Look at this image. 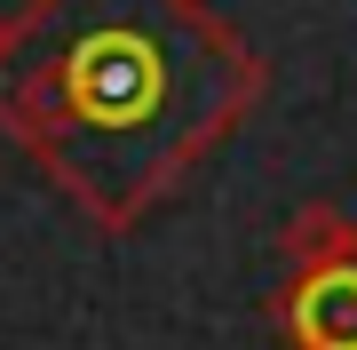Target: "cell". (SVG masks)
<instances>
[{"mask_svg": "<svg viewBox=\"0 0 357 350\" xmlns=\"http://www.w3.org/2000/svg\"><path fill=\"white\" fill-rule=\"evenodd\" d=\"M262 88V48L215 0H24L0 24V136L96 231H135Z\"/></svg>", "mask_w": 357, "mask_h": 350, "instance_id": "6da1fadb", "label": "cell"}, {"mask_svg": "<svg viewBox=\"0 0 357 350\" xmlns=\"http://www.w3.org/2000/svg\"><path fill=\"white\" fill-rule=\"evenodd\" d=\"M286 350H357V255L326 263V271H294L270 295Z\"/></svg>", "mask_w": 357, "mask_h": 350, "instance_id": "7a4b0ae2", "label": "cell"}, {"mask_svg": "<svg viewBox=\"0 0 357 350\" xmlns=\"http://www.w3.org/2000/svg\"><path fill=\"white\" fill-rule=\"evenodd\" d=\"M357 255V223L333 207V199H310V207H294L278 223V263H286V279L294 271H326V263H349Z\"/></svg>", "mask_w": 357, "mask_h": 350, "instance_id": "3957f363", "label": "cell"}, {"mask_svg": "<svg viewBox=\"0 0 357 350\" xmlns=\"http://www.w3.org/2000/svg\"><path fill=\"white\" fill-rule=\"evenodd\" d=\"M0 24H8V16H0Z\"/></svg>", "mask_w": 357, "mask_h": 350, "instance_id": "277c9868", "label": "cell"}]
</instances>
